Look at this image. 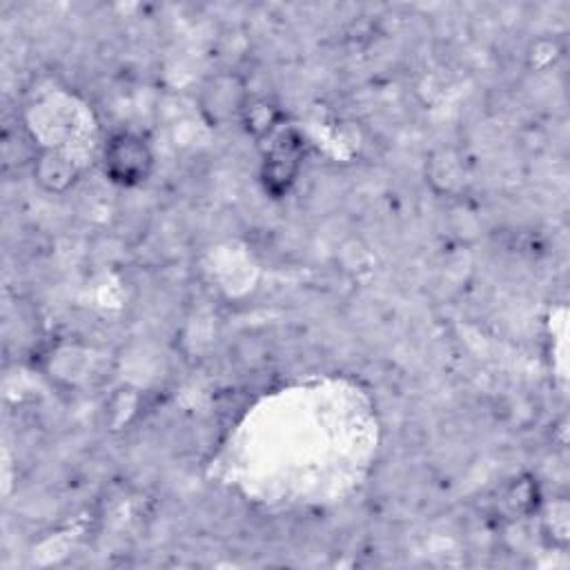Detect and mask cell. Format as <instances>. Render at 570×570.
Wrapping results in <instances>:
<instances>
[{
  "label": "cell",
  "mask_w": 570,
  "mask_h": 570,
  "mask_svg": "<svg viewBox=\"0 0 570 570\" xmlns=\"http://www.w3.org/2000/svg\"><path fill=\"white\" fill-rule=\"evenodd\" d=\"M102 169L111 183L136 187L149 178L154 169V156L140 136L131 131H118L105 142Z\"/></svg>",
  "instance_id": "obj_1"
},
{
  "label": "cell",
  "mask_w": 570,
  "mask_h": 570,
  "mask_svg": "<svg viewBox=\"0 0 570 570\" xmlns=\"http://www.w3.org/2000/svg\"><path fill=\"white\" fill-rule=\"evenodd\" d=\"M301 158H303L301 138L292 129L281 131L276 136V142H272L263 163L265 189H269L274 196H281L283 191H287L296 178Z\"/></svg>",
  "instance_id": "obj_2"
},
{
  "label": "cell",
  "mask_w": 570,
  "mask_h": 570,
  "mask_svg": "<svg viewBox=\"0 0 570 570\" xmlns=\"http://www.w3.org/2000/svg\"><path fill=\"white\" fill-rule=\"evenodd\" d=\"M51 176H56L53 189H62V187L71 180L73 169H71V165H69L65 158H60V156H56V154H47V156H42L40 163H38V178L49 187Z\"/></svg>",
  "instance_id": "obj_3"
}]
</instances>
